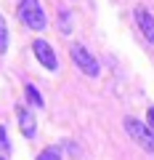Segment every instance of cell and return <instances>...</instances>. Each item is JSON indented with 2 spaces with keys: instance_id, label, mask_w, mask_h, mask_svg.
I'll use <instances>...</instances> for the list:
<instances>
[{
  "instance_id": "ba28073f",
  "label": "cell",
  "mask_w": 154,
  "mask_h": 160,
  "mask_svg": "<svg viewBox=\"0 0 154 160\" xmlns=\"http://www.w3.org/2000/svg\"><path fill=\"white\" fill-rule=\"evenodd\" d=\"M6 51H8V24L0 13V53H6Z\"/></svg>"
},
{
  "instance_id": "3957f363",
  "label": "cell",
  "mask_w": 154,
  "mask_h": 160,
  "mask_svg": "<svg viewBox=\"0 0 154 160\" xmlns=\"http://www.w3.org/2000/svg\"><path fill=\"white\" fill-rule=\"evenodd\" d=\"M69 53H72V59H74V64L82 69V72L88 75V78H96L98 75V62H96V56H93L91 51H88L85 46H80V43H74L72 48H69Z\"/></svg>"
},
{
  "instance_id": "52a82bcc",
  "label": "cell",
  "mask_w": 154,
  "mask_h": 160,
  "mask_svg": "<svg viewBox=\"0 0 154 160\" xmlns=\"http://www.w3.org/2000/svg\"><path fill=\"white\" fill-rule=\"evenodd\" d=\"M24 93H27V102L32 104V107H43V96H40V91H37V88H35L32 83H29V86L24 88Z\"/></svg>"
},
{
  "instance_id": "9c48e42d",
  "label": "cell",
  "mask_w": 154,
  "mask_h": 160,
  "mask_svg": "<svg viewBox=\"0 0 154 160\" xmlns=\"http://www.w3.org/2000/svg\"><path fill=\"white\" fill-rule=\"evenodd\" d=\"M37 160H61V149L58 147H45L40 155H37Z\"/></svg>"
},
{
  "instance_id": "7c38bea8",
  "label": "cell",
  "mask_w": 154,
  "mask_h": 160,
  "mask_svg": "<svg viewBox=\"0 0 154 160\" xmlns=\"http://www.w3.org/2000/svg\"><path fill=\"white\" fill-rule=\"evenodd\" d=\"M0 160H6V158H0Z\"/></svg>"
},
{
  "instance_id": "5b68a950",
  "label": "cell",
  "mask_w": 154,
  "mask_h": 160,
  "mask_svg": "<svg viewBox=\"0 0 154 160\" xmlns=\"http://www.w3.org/2000/svg\"><path fill=\"white\" fill-rule=\"evenodd\" d=\"M136 22H138V29H141V35L154 46V16H152V13H149L143 6H136Z\"/></svg>"
},
{
  "instance_id": "7a4b0ae2",
  "label": "cell",
  "mask_w": 154,
  "mask_h": 160,
  "mask_svg": "<svg viewBox=\"0 0 154 160\" xmlns=\"http://www.w3.org/2000/svg\"><path fill=\"white\" fill-rule=\"evenodd\" d=\"M125 131H128V136H130L136 144H141L146 152H154V133L149 131L146 126H143L141 120L128 118V120H125Z\"/></svg>"
},
{
  "instance_id": "8992f818",
  "label": "cell",
  "mask_w": 154,
  "mask_h": 160,
  "mask_svg": "<svg viewBox=\"0 0 154 160\" xmlns=\"http://www.w3.org/2000/svg\"><path fill=\"white\" fill-rule=\"evenodd\" d=\"M16 118H19V128H21V133H24L27 139H32L35 131H37V120H35V115L29 112L27 107L19 104V107H16Z\"/></svg>"
},
{
  "instance_id": "8fae6325",
  "label": "cell",
  "mask_w": 154,
  "mask_h": 160,
  "mask_svg": "<svg viewBox=\"0 0 154 160\" xmlns=\"http://www.w3.org/2000/svg\"><path fill=\"white\" fill-rule=\"evenodd\" d=\"M146 128L154 133V107H149V112H146Z\"/></svg>"
},
{
  "instance_id": "6da1fadb",
  "label": "cell",
  "mask_w": 154,
  "mask_h": 160,
  "mask_svg": "<svg viewBox=\"0 0 154 160\" xmlns=\"http://www.w3.org/2000/svg\"><path fill=\"white\" fill-rule=\"evenodd\" d=\"M19 19L27 24L29 29H45V13H43L40 0H21L19 3Z\"/></svg>"
},
{
  "instance_id": "277c9868",
  "label": "cell",
  "mask_w": 154,
  "mask_h": 160,
  "mask_svg": "<svg viewBox=\"0 0 154 160\" xmlns=\"http://www.w3.org/2000/svg\"><path fill=\"white\" fill-rule=\"evenodd\" d=\"M32 51H35L37 62H40L45 69H56V67H58V62H56V53H53V48L48 46L45 40H35V43H32Z\"/></svg>"
},
{
  "instance_id": "30bf717a",
  "label": "cell",
  "mask_w": 154,
  "mask_h": 160,
  "mask_svg": "<svg viewBox=\"0 0 154 160\" xmlns=\"http://www.w3.org/2000/svg\"><path fill=\"white\" fill-rule=\"evenodd\" d=\"M0 152H3V155H8V152H11V142H8L6 126H0Z\"/></svg>"
}]
</instances>
